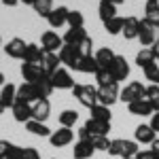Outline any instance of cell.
<instances>
[{
    "label": "cell",
    "instance_id": "obj_1",
    "mask_svg": "<svg viewBox=\"0 0 159 159\" xmlns=\"http://www.w3.org/2000/svg\"><path fill=\"white\" fill-rule=\"evenodd\" d=\"M138 151H140V148H138V142H134V140H123V138L110 140V148H108V153L112 155V157L134 159Z\"/></svg>",
    "mask_w": 159,
    "mask_h": 159
},
{
    "label": "cell",
    "instance_id": "obj_2",
    "mask_svg": "<svg viewBox=\"0 0 159 159\" xmlns=\"http://www.w3.org/2000/svg\"><path fill=\"white\" fill-rule=\"evenodd\" d=\"M72 93L85 108H93V106L98 104V89L91 87V85H74Z\"/></svg>",
    "mask_w": 159,
    "mask_h": 159
},
{
    "label": "cell",
    "instance_id": "obj_3",
    "mask_svg": "<svg viewBox=\"0 0 159 159\" xmlns=\"http://www.w3.org/2000/svg\"><path fill=\"white\" fill-rule=\"evenodd\" d=\"M144 89H147V87L142 85L140 81H132V83H127V85L121 89V93H119V100L127 102V104H132V102H136V100L144 98Z\"/></svg>",
    "mask_w": 159,
    "mask_h": 159
},
{
    "label": "cell",
    "instance_id": "obj_4",
    "mask_svg": "<svg viewBox=\"0 0 159 159\" xmlns=\"http://www.w3.org/2000/svg\"><path fill=\"white\" fill-rule=\"evenodd\" d=\"M64 47V40L57 32H51L47 30L43 36H40V49L45 53H60V49Z\"/></svg>",
    "mask_w": 159,
    "mask_h": 159
},
{
    "label": "cell",
    "instance_id": "obj_5",
    "mask_svg": "<svg viewBox=\"0 0 159 159\" xmlns=\"http://www.w3.org/2000/svg\"><path fill=\"white\" fill-rule=\"evenodd\" d=\"M119 83H110V85L98 87V104H104V106H112L117 100H119Z\"/></svg>",
    "mask_w": 159,
    "mask_h": 159
},
{
    "label": "cell",
    "instance_id": "obj_6",
    "mask_svg": "<svg viewBox=\"0 0 159 159\" xmlns=\"http://www.w3.org/2000/svg\"><path fill=\"white\" fill-rule=\"evenodd\" d=\"M108 70H110V74H112V79L119 83V81H125V79L129 76V64H127V60H125L123 55H115V60L110 61Z\"/></svg>",
    "mask_w": 159,
    "mask_h": 159
},
{
    "label": "cell",
    "instance_id": "obj_7",
    "mask_svg": "<svg viewBox=\"0 0 159 159\" xmlns=\"http://www.w3.org/2000/svg\"><path fill=\"white\" fill-rule=\"evenodd\" d=\"M49 79H51L53 89H72V87L76 85V83H74V79H72V74L68 72L66 68H57Z\"/></svg>",
    "mask_w": 159,
    "mask_h": 159
},
{
    "label": "cell",
    "instance_id": "obj_8",
    "mask_svg": "<svg viewBox=\"0 0 159 159\" xmlns=\"http://www.w3.org/2000/svg\"><path fill=\"white\" fill-rule=\"evenodd\" d=\"M57 55H60V61H61V64H66L68 68H74V66H76V61L81 60V55H83V53H81V49H79V47L64 45Z\"/></svg>",
    "mask_w": 159,
    "mask_h": 159
},
{
    "label": "cell",
    "instance_id": "obj_9",
    "mask_svg": "<svg viewBox=\"0 0 159 159\" xmlns=\"http://www.w3.org/2000/svg\"><path fill=\"white\" fill-rule=\"evenodd\" d=\"M74 140V132L70 129V127H60L57 132H51L49 136V142L53 144V147H68L70 142Z\"/></svg>",
    "mask_w": 159,
    "mask_h": 159
},
{
    "label": "cell",
    "instance_id": "obj_10",
    "mask_svg": "<svg viewBox=\"0 0 159 159\" xmlns=\"http://www.w3.org/2000/svg\"><path fill=\"white\" fill-rule=\"evenodd\" d=\"M21 76L25 83H36L47 74L43 72V66H38V64H21Z\"/></svg>",
    "mask_w": 159,
    "mask_h": 159
},
{
    "label": "cell",
    "instance_id": "obj_11",
    "mask_svg": "<svg viewBox=\"0 0 159 159\" xmlns=\"http://www.w3.org/2000/svg\"><path fill=\"white\" fill-rule=\"evenodd\" d=\"M85 38H87L85 28H70V30H66V34L61 36V40H64V45H72V47H81Z\"/></svg>",
    "mask_w": 159,
    "mask_h": 159
},
{
    "label": "cell",
    "instance_id": "obj_12",
    "mask_svg": "<svg viewBox=\"0 0 159 159\" xmlns=\"http://www.w3.org/2000/svg\"><path fill=\"white\" fill-rule=\"evenodd\" d=\"M25 47H28V43H24V38H11L9 43H7V55L13 57V60H24V53H25Z\"/></svg>",
    "mask_w": 159,
    "mask_h": 159
},
{
    "label": "cell",
    "instance_id": "obj_13",
    "mask_svg": "<svg viewBox=\"0 0 159 159\" xmlns=\"http://www.w3.org/2000/svg\"><path fill=\"white\" fill-rule=\"evenodd\" d=\"M49 115H51L49 100H36V102L32 104V119H34V121L45 123L47 119H49Z\"/></svg>",
    "mask_w": 159,
    "mask_h": 159
},
{
    "label": "cell",
    "instance_id": "obj_14",
    "mask_svg": "<svg viewBox=\"0 0 159 159\" xmlns=\"http://www.w3.org/2000/svg\"><path fill=\"white\" fill-rule=\"evenodd\" d=\"M144 21L151 28H159V0H147V7H144Z\"/></svg>",
    "mask_w": 159,
    "mask_h": 159
},
{
    "label": "cell",
    "instance_id": "obj_15",
    "mask_svg": "<svg viewBox=\"0 0 159 159\" xmlns=\"http://www.w3.org/2000/svg\"><path fill=\"white\" fill-rule=\"evenodd\" d=\"M13 117H15V121H19V123H28L32 119V104L15 100V104H13Z\"/></svg>",
    "mask_w": 159,
    "mask_h": 159
},
{
    "label": "cell",
    "instance_id": "obj_16",
    "mask_svg": "<svg viewBox=\"0 0 159 159\" xmlns=\"http://www.w3.org/2000/svg\"><path fill=\"white\" fill-rule=\"evenodd\" d=\"M138 40H140V45H142V49L144 47H153V43L157 40V34H155V28H151V25L142 19L140 21V32H138Z\"/></svg>",
    "mask_w": 159,
    "mask_h": 159
},
{
    "label": "cell",
    "instance_id": "obj_17",
    "mask_svg": "<svg viewBox=\"0 0 159 159\" xmlns=\"http://www.w3.org/2000/svg\"><path fill=\"white\" fill-rule=\"evenodd\" d=\"M134 138H136V142H140V144H153V142L157 140V134L153 132L151 125H144V123H142V125L136 127Z\"/></svg>",
    "mask_w": 159,
    "mask_h": 159
},
{
    "label": "cell",
    "instance_id": "obj_18",
    "mask_svg": "<svg viewBox=\"0 0 159 159\" xmlns=\"http://www.w3.org/2000/svg\"><path fill=\"white\" fill-rule=\"evenodd\" d=\"M45 60V51L40 49L38 45L34 43H28V47H25V53H24V64H43Z\"/></svg>",
    "mask_w": 159,
    "mask_h": 159
},
{
    "label": "cell",
    "instance_id": "obj_19",
    "mask_svg": "<svg viewBox=\"0 0 159 159\" xmlns=\"http://www.w3.org/2000/svg\"><path fill=\"white\" fill-rule=\"evenodd\" d=\"M74 70L85 72V74H96L100 68H98V61H96V57H93V55H81V60L76 61Z\"/></svg>",
    "mask_w": 159,
    "mask_h": 159
},
{
    "label": "cell",
    "instance_id": "obj_20",
    "mask_svg": "<svg viewBox=\"0 0 159 159\" xmlns=\"http://www.w3.org/2000/svg\"><path fill=\"white\" fill-rule=\"evenodd\" d=\"M68 13H70V9H66V7H57V9H53V11L49 13L47 21H49L51 28H61V25L68 21Z\"/></svg>",
    "mask_w": 159,
    "mask_h": 159
},
{
    "label": "cell",
    "instance_id": "obj_21",
    "mask_svg": "<svg viewBox=\"0 0 159 159\" xmlns=\"http://www.w3.org/2000/svg\"><path fill=\"white\" fill-rule=\"evenodd\" d=\"M15 100H17V87L13 85V83L2 85V91H0V104H2L4 108H13Z\"/></svg>",
    "mask_w": 159,
    "mask_h": 159
},
{
    "label": "cell",
    "instance_id": "obj_22",
    "mask_svg": "<svg viewBox=\"0 0 159 159\" xmlns=\"http://www.w3.org/2000/svg\"><path fill=\"white\" fill-rule=\"evenodd\" d=\"M17 100H19V102H28V104H34L38 100L34 85H32V83H21V85L17 87Z\"/></svg>",
    "mask_w": 159,
    "mask_h": 159
},
{
    "label": "cell",
    "instance_id": "obj_23",
    "mask_svg": "<svg viewBox=\"0 0 159 159\" xmlns=\"http://www.w3.org/2000/svg\"><path fill=\"white\" fill-rule=\"evenodd\" d=\"M138 32H140V19H138V17H125L121 34L127 38V40H134V38H138Z\"/></svg>",
    "mask_w": 159,
    "mask_h": 159
},
{
    "label": "cell",
    "instance_id": "obj_24",
    "mask_svg": "<svg viewBox=\"0 0 159 159\" xmlns=\"http://www.w3.org/2000/svg\"><path fill=\"white\" fill-rule=\"evenodd\" d=\"M87 132L91 136H106L110 132V123L108 121H98V119H91L89 117V121L85 123Z\"/></svg>",
    "mask_w": 159,
    "mask_h": 159
},
{
    "label": "cell",
    "instance_id": "obj_25",
    "mask_svg": "<svg viewBox=\"0 0 159 159\" xmlns=\"http://www.w3.org/2000/svg\"><path fill=\"white\" fill-rule=\"evenodd\" d=\"M93 153H96V148L91 147L89 140H79V142L74 144V148H72L74 159H89Z\"/></svg>",
    "mask_w": 159,
    "mask_h": 159
},
{
    "label": "cell",
    "instance_id": "obj_26",
    "mask_svg": "<svg viewBox=\"0 0 159 159\" xmlns=\"http://www.w3.org/2000/svg\"><path fill=\"white\" fill-rule=\"evenodd\" d=\"M127 108H129V112L136 115V117H148V115H153V108H151V104H148L144 98H140V100H136V102H132V104H127Z\"/></svg>",
    "mask_w": 159,
    "mask_h": 159
},
{
    "label": "cell",
    "instance_id": "obj_27",
    "mask_svg": "<svg viewBox=\"0 0 159 159\" xmlns=\"http://www.w3.org/2000/svg\"><path fill=\"white\" fill-rule=\"evenodd\" d=\"M60 64L61 61H60V55L57 53H45V60H43L40 66H43V72L47 74V76H51V74L60 68Z\"/></svg>",
    "mask_w": 159,
    "mask_h": 159
},
{
    "label": "cell",
    "instance_id": "obj_28",
    "mask_svg": "<svg viewBox=\"0 0 159 159\" xmlns=\"http://www.w3.org/2000/svg\"><path fill=\"white\" fill-rule=\"evenodd\" d=\"M32 85H34V89H36L38 100H47L51 96V91H53V85H51V79H49V76H43L40 81L32 83Z\"/></svg>",
    "mask_w": 159,
    "mask_h": 159
},
{
    "label": "cell",
    "instance_id": "obj_29",
    "mask_svg": "<svg viewBox=\"0 0 159 159\" xmlns=\"http://www.w3.org/2000/svg\"><path fill=\"white\" fill-rule=\"evenodd\" d=\"M98 15H100V19H102V24H106V21L112 19V17H117V7L110 4V2H106V0H100Z\"/></svg>",
    "mask_w": 159,
    "mask_h": 159
},
{
    "label": "cell",
    "instance_id": "obj_30",
    "mask_svg": "<svg viewBox=\"0 0 159 159\" xmlns=\"http://www.w3.org/2000/svg\"><path fill=\"white\" fill-rule=\"evenodd\" d=\"M25 129L30 132V134H34V136H40V138H49L51 136V129L45 125V123H40V121H34V119H30V121L25 123Z\"/></svg>",
    "mask_w": 159,
    "mask_h": 159
},
{
    "label": "cell",
    "instance_id": "obj_31",
    "mask_svg": "<svg viewBox=\"0 0 159 159\" xmlns=\"http://www.w3.org/2000/svg\"><path fill=\"white\" fill-rule=\"evenodd\" d=\"M93 57L98 61V68H108L110 61L115 60V53H112L110 47H102V49H98V53H96Z\"/></svg>",
    "mask_w": 159,
    "mask_h": 159
},
{
    "label": "cell",
    "instance_id": "obj_32",
    "mask_svg": "<svg viewBox=\"0 0 159 159\" xmlns=\"http://www.w3.org/2000/svg\"><path fill=\"white\" fill-rule=\"evenodd\" d=\"M136 64L144 70V68H148L151 64H157L155 61V55H153V51H151V47H144L142 51H138V55H136Z\"/></svg>",
    "mask_w": 159,
    "mask_h": 159
},
{
    "label": "cell",
    "instance_id": "obj_33",
    "mask_svg": "<svg viewBox=\"0 0 159 159\" xmlns=\"http://www.w3.org/2000/svg\"><path fill=\"white\" fill-rule=\"evenodd\" d=\"M144 100L151 104L153 112H157L159 110V85H148L144 89Z\"/></svg>",
    "mask_w": 159,
    "mask_h": 159
},
{
    "label": "cell",
    "instance_id": "obj_34",
    "mask_svg": "<svg viewBox=\"0 0 159 159\" xmlns=\"http://www.w3.org/2000/svg\"><path fill=\"white\" fill-rule=\"evenodd\" d=\"M32 9L36 11V15H40V17H49V13L53 11V0H36L34 4H32Z\"/></svg>",
    "mask_w": 159,
    "mask_h": 159
},
{
    "label": "cell",
    "instance_id": "obj_35",
    "mask_svg": "<svg viewBox=\"0 0 159 159\" xmlns=\"http://www.w3.org/2000/svg\"><path fill=\"white\" fill-rule=\"evenodd\" d=\"M76 121H79V112H76V110H61V115H60V125L61 127H70V129H72Z\"/></svg>",
    "mask_w": 159,
    "mask_h": 159
},
{
    "label": "cell",
    "instance_id": "obj_36",
    "mask_svg": "<svg viewBox=\"0 0 159 159\" xmlns=\"http://www.w3.org/2000/svg\"><path fill=\"white\" fill-rule=\"evenodd\" d=\"M123 21H125V19L117 15V17H112L110 21L104 24V30H106L108 34H112V36H117V34H121V32H123Z\"/></svg>",
    "mask_w": 159,
    "mask_h": 159
},
{
    "label": "cell",
    "instance_id": "obj_37",
    "mask_svg": "<svg viewBox=\"0 0 159 159\" xmlns=\"http://www.w3.org/2000/svg\"><path fill=\"white\" fill-rule=\"evenodd\" d=\"M91 110V119H98V121H108L110 123V108L104 104H96Z\"/></svg>",
    "mask_w": 159,
    "mask_h": 159
},
{
    "label": "cell",
    "instance_id": "obj_38",
    "mask_svg": "<svg viewBox=\"0 0 159 159\" xmlns=\"http://www.w3.org/2000/svg\"><path fill=\"white\" fill-rule=\"evenodd\" d=\"M96 76V81H98V87H104V85H110V83H117L115 79H112V74H110L108 68H100L98 72L93 74Z\"/></svg>",
    "mask_w": 159,
    "mask_h": 159
},
{
    "label": "cell",
    "instance_id": "obj_39",
    "mask_svg": "<svg viewBox=\"0 0 159 159\" xmlns=\"http://www.w3.org/2000/svg\"><path fill=\"white\" fill-rule=\"evenodd\" d=\"M89 142H91V147L96 148V151H108L110 148V140L106 136H91Z\"/></svg>",
    "mask_w": 159,
    "mask_h": 159
},
{
    "label": "cell",
    "instance_id": "obj_40",
    "mask_svg": "<svg viewBox=\"0 0 159 159\" xmlns=\"http://www.w3.org/2000/svg\"><path fill=\"white\" fill-rule=\"evenodd\" d=\"M66 24L70 25V28H83L85 17H83V13H81V11H70V13H68V21H66Z\"/></svg>",
    "mask_w": 159,
    "mask_h": 159
},
{
    "label": "cell",
    "instance_id": "obj_41",
    "mask_svg": "<svg viewBox=\"0 0 159 159\" xmlns=\"http://www.w3.org/2000/svg\"><path fill=\"white\" fill-rule=\"evenodd\" d=\"M144 76L147 81H151V85H159V64H151L148 68H144Z\"/></svg>",
    "mask_w": 159,
    "mask_h": 159
},
{
    "label": "cell",
    "instance_id": "obj_42",
    "mask_svg": "<svg viewBox=\"0 0 159 159\" xmlns=\"http://www.w3.org/2000/svg\"><path fill=\"white\" fill-rule=\"evenodd\" d=\"M21 159H40V153L34 147H25L21 153Z\"/></svg>",
    "mask_w": 159,
    "mask_h": 159
},
{
    "label": "cell",
    "instance_id": "obj_43",
    "mask_svg": "<svg viewBox=\"0 0 159 159\" xmlns=\"http://www.w3.org/2000/svg\"><path fill=\"white\" fill-rule=\"evenodd\" d=\"M91 47H93V40H91V36H87L79 49H81V53H83V55H91Z\"/></svg>",
    "mask_w": 159,
    "mask_h": 159
},
{
    "label": "cell",
    "instance_id": "obj_44",
    "mask_svg": "<svg viewBox=\"0 0 159 159\" xmlns=\"http://www.w3.org/2000/svg\"><path fill=\"white\" fill-rule=\"evenodd\" d=\"M11 148H13L11 142H7V140H0V159L7 157V155L11 153Z\"/></svg>",
    "mask_w": 159,
    "mask_h": 159
},
{
    "label": "cell",
    "instance_id": "obj_45",
    "mask_svg": "<svg viewBox=\"0 0 159 159\" xmlns=\"http://www.w3.org/2000/svg\"><path fill=\"white\" fill-rule=\"evenodd\" d=\"M136 159H157V157H155V153L151 148H142V151L136 153Z\"/></svg>",
    "mask_w": 159,
    "mask_h": 159
},
{
    "label": "cell",
    "instance_id": "obj_46",
    "mask_svg": "<svg viewBox=\"0 0 159 159\" xmlns=\"http://www.w3.org/2000/svg\"><path fill=\"white\" fill-rule=\"evenodd\" d=\"M21 153H24V148H19V147H15V144H13L11 153H9L4 159H21Z\"/></svg>",
    "mask_w": 159,
    "mask_h": 159
},
{
    "label": "cell",
    "instance_id": "obj_47",
    "mask_svg": "<svg viewBox=\"0 0 159 159\" xmlns=\"http://www.w3.org/2000/svg\"><path fill=\"white\" fill-rule=\"evenodd\" d=\"M151 127H153V132L155 134H159V110L155 112V115H151V123H148Z\"/></svg>",
    "mask_w": 159,
    "mask_h": 159
},
{
    "label": "cell",
    "instance_id": "obj_48",
    "mask_svg": "<svg viewBox=\"0 0 159 159\" xmlns=\"http://www.w3.org/2000/svg\"><path fill=\"white\" fill-rule=\"evenodd\" d=\"M89 138H91V134L87 132V127L83 125V127L79 129V140H89Z\"/></svg>",
    "mask_w": 159,
    "mask_h": 159
},
{
    "label": "cell",
    "instance_id": "obj_49",
    "mask_svg": "<svg viewBox=\"0 0 159 159\" xmlns=\"http://www.w3.org/2000/svg\"><path fill=\"white\" fill-rule=\"evenodd\" d=\"M151 51H153V55H155V61H159V40H155V43H153Z\"/></svg>",
    "mask_w": 159,
    "mask_h": 159
},
{
    "label": "cell",
    "instance_id": "obj_50",
    "mask_svg": "<svg viewBox=\"0 0 159 159\" xmlns=\"http://www.w3.org/2000/svg\"><path fill=\"white\" fill-rule=\"evenodd\" d=\"M151 151H153V153H155V157L159 159V138L153 142V144H151Z\"/></svg>",
    "mask_w": 159,
    "mask_h": 159
},
{
    "label": "cell",
    "instance_id": "obj_51",
    "mask_svg": "<svg viewBox=\"0 0 159 159\" xmlns=\"http://www.w3.org/2000/svg\"><path fill=\"white\" fill-rule=\"evenodd\" d=\"M17 2H19V0H2V4H4V7H15Z\"/></svg>",
    "mask_w": 159,
    "mask_h": 159
},
{
    "label": "cell",
    "instance_id": "obj_52",
    "mask_svg": "<svg viewBox=\"0 0 159 159\" xmlns=\"http://www.w3.org/2000/svg\"><path fill=\"white\" fill-rule=\"evenodd\" d=\"M106 2H110V4H115V7H117V4H123L125 0H106Z\"/></svg>",
    "mask_w": 159,
    "mask_h": 159
},
{
    "label": "cell",
    "instance_id": "obj_53",
    "mask_svg": "<svg viewBox=\"0 0 159 159\" xmlns=\"http://www.w3.org/2000/svg\"><path fill=\"white\" fill-rule=\"evenodd\" d=\"M19 2H24V4H30V7H32V4H34L36 0H19Z\"/></svg>",
    "mask_w": 159,
    "mask_h": 159
},
{
    "label": "cell",
    "instance_id": "obj_54",
    "mask_svg": "<svg viewBox=\"0 0 159 159\" xmlns=\"http://www.w3.org/2000/svg\"><path fill=\"white\" fill-rule=\"evenodd\" d=\"M2 83H4V74L0 72V85H2Z\"/></svg>",
    "mask_w": 159,
    "mask_h": 159
},
{
    "label": "cell",
    "instance_id": "obj_55",
    "mask_svg": "<svg viewBox=\"0 0 159 159\" xmlns=\"http://www.w3.org/2000/svg\"><path fill=\"white\" fill-rule=\"evenodd\" d=\"M2 110H4V106H2V104H0V115H2Z\"/></svg>",
    "mask_w": 159,
    "mask_h": 159
},
{
    "label": "cell",
    "instance_id": "obj_56",
    "mask_svg": "<svg viewBox=\"0 0 159 159\" xmlns=\"http://www.w3.org/2000/svg\"><path fill=\"white\" fill-rule=\"evenodd\" d=\"M0 45H2V38H0Z\"/></svg>",
    "mask_w": 159,
    "mask_h": 159
},
{
    "label": "cell",
    "instance_id": "obj_57",
    "mask_svg": "<svg viewBox=\"0 0 159 159\" xmlns=\"http://www.w3.org/2000/svg\"><path fill=\"white\" fill-rule=\"evenodd\" d=\"M134 159H136V157H134Z\"/></svg>",
    "mask_w": 159,
    "mask_h": 159
}]
</instances>
